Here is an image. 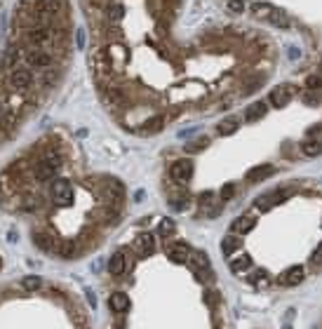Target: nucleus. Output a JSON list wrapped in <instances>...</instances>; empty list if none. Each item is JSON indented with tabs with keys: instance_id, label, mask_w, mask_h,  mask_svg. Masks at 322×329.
Masks as SVG:
<instances>
[{
	"instance_id": "nucleus-1",
	"label": "nucleus",
	"mask_w": 322,
	"mask_h": 329,
	"mask_svg": "<svg viewBox=\"0 0 322 329\" xmlns=\"http://www.w3.org/2000/svg\"><path fill=\"white\" fill-rule=\"evenodd\" d=\"M61 170V160L57 153H47L45 158L36 165V176L40 179V181H50L57 176V172Z\"/></svg>"
},
{
	"instance_id": "nucleus-2",
	"label": "nucleus",
	"mask_w": 322,
	"mask_h": 329,
	"mask_svg": "<svg viewBox=\"0 0 322 329\" xmlns=\"http://www.w3.org/2000/svg\"><path fill=\"white\" fill-rule=\"evenodd\" d=\"M52 200L57 207H68L73 202V186L68 179H57L52 184Z\"/></svg>"
},
{
	"instance_id": "nucleus-3",
	"label": "nucleus",
	"mask_w": 322,
	"mask_h": 329,
	"mask_svg": "<svg viewBox=\"0 0 322 329\" xmlns=\"http://www.w3.org/2000/svg\"><path fill=\"white\" fill-rule=\"evenodd\" d=\"M193 172H195V167H193L190 160H176V162L170 165V176H172L174 181H179V184L190 181V179H193Z\"/></svg>"
},
{
	"instance_id": "nucleus-4",
	"label": "nucleus",
	"mask_w": 322,
	"mask_h": 329,
	"mask_svg": "<svg viewBox=\"0 0 322 329\" xmlns=\"http://www.w3.org/2000/svg\"><path fill=\"white\" fill-rule=\"evenodd\" d=\"M254 226H256V216H254V212H249V214H242V216H238V219L233 221L230 233H233V235H247Z\"/></svg>"
},
{
	"instance_id": "nucleus-5",
	"label": "nucleus",
	"mask_w": 322,
	"mask_h": 329,
	"mask_svg": "<svg viewBox=\"0 0 322 329\" xmlns=\"http://www.w3.org/2000/svg\"><path fill=\"white\" fill-rule=\"evenodd\" d=\"M303 277H306L303 266H292V268H287V271L278 277V282L284 285V287H294V285H301V282H303Z\"/></svg>"
},
{
	"instance_id": "nucleus-6",
	"label": "nucleus",
	"mask_w": 322,
	"mask_h": 329,
	"mask_svg": "<svg viewBox=\"0 0 322 329\" xmlns=\"http://www.w3.org/2000/svg\"><path fill=\"white\" fill-rule=\"evenodd\" d=\"M289 99H292V87L289 85H278L275 90H270L268 101L275 108H284V106L289 104Z\"/></svg>"
},
{
	"instance_id": "nucleus-7",
	"label": "nucleus",
	"mask_w": 322,
	"mask_h": 329,
	"mask_svg": "<svg viewBox=\"0 0 322 329\" xmlns=\"http://www.w3.org/2000/svg\"><path fill=\"white\" fill-rule=\"evenodd\" d=\"M24 57H26L28 64L36 66V68H45V66H50V61H52L50 52H45V50H40V47H36V50H28Z\"/></svg>"
},
{
	"instance_id": "nucleus-8",
	"label": "nucleus",
	"mask_w": 322,
	"mask_h": 329,
	"mask_svg": "<svg viewBox=\"0 0 322 329\" xmlns=\"http://www.w3.org/2000/svg\"><path fill=\"white\" fill-rule=\"evenodd\" d=\"M31 80H33L31 71L17 68V71H12V76H10V85H12L14 90H26V87H31Z\"/></svg>"
},
{
	"instance_id": "nucleus-9",
	"label": "nucleus",
	"mask_w": 322,
	"mask_h": 329,
	"mask_svg": "<svg viewBox=\"0 0 322 329\" xmlns=\"http://www.w3.org/2000/svg\"><path fill=\"white\" fill-rule=\"evenodd\" d=\"M240 127V118L238 116H228V118H224L219 125H216V132H219V136H230V134H235Z\"/></svg>"
},
{
	"instance_id": "nucleus-10",
	"label": "nucleus",
	"mask_w": 322,
	"mask_h": 329,
	"mask_svg": "<svg viewBox=\"0 0 322 329\" xmlns=\"http://www.w3.org/2000/svg\"><path fill=\"white\" fill-rule=\"evenodd\" d=\"M273 172H275L273 165H259V167H254V170L247 172V181H249V184H259V181L268 179Z\"/></svg>"
},
{
	"instance_id": "nucleus-11",
	"label": "nucleus",
	"mask_w": 322,
	"mask_h": 329,
	"mask_svg": "<svg viewBox=\"0 0 322 329\" xmlns=\"http://www.w3.org/2000/svg\"><path fill=\"white\" fill-rule=\"evenodd\" d=\"M108 306H111L113 313H125V310L130 308V296H127L125 291H115V294H111Z\"/></svg>"
},
{
	"instance_id": "nucleus-12",
	"label": "nucleus",
	"mask_w": 322,
	"mask_h": 329,
	"mask_svg": "<svg viewBox=\"0 0 322 329\" xmlns=\"http://www.w3.org/2000/svg\"><path fill=\"white\" fill-rule=\"evenodd\" d=\"M104 193H106V197L113 202V205H118L122 197H125V188H122L120 181H115V179H111L106 184V188H104Z\"/></svg>"
},
{
	"instance_id": "nucleus-13",
	"label": "nucleus",
	"mask_w": 322,
	"mask_h": 329,
	"mask_svg": "<svg viewBox=\"0 0 322 329\" xmlns=\"http://www.w3.org/2000/svg\"><path fill=\"white\" fill-rule=\"evenodd\" d=\"M266 113H268V104H266V101H256V104H252L249 108H247L245 120H247V122H256V120L264 118Z\"/></svg>"
},
{
	"instance_id": "nucleus-14",
	"label": "nucleus",
	"mask_w": 322,
	"mask_h": 329,
	"mask_svg": "<svg viewBox=\"0 0 322 329\" xmlns=\"http://www.w3.org/2000/svg\"><path fill=\"white\" fill-rule=\"evenodd\" d=\"M125 259H127V256H125L122 252L113 254L111 261H108V273H111V275H122V273L127 271V261H125Z\"/></svg>"
},
{
	"instance_id": "nucleus-15",
	"label": "nucleus",
	"mask_w": 322,
	"mask_h": 329,
	"mask_svg": "<svg viewBox=\"0 0 322 329\" xmlns=\"http://www.w3.org/2000/svg\"><path fill=\"white\" fill-rule=\"evenodd\" d=\"M136 250H139L141 256H151L155 252V237L151 235V233H144V235L136 240Z\"/></svg>"
},
{
	"instance_id": "nucleus-16",
	"label": "nucleus",
	"mask_w": 322,
	"mask_h": 329,
	"mask_svg": "<svg viewBox=\"0 0 322 329\" xmlns=\"http://www.w3.org/2000/svg\"><path fill=\"white\" fill-rule=\"evenodd\" d=\"M188 254H190V247H188L186 242H176L174 247L170 250V259H172L174 263H186Z\"/></svg>"
},
{
	"instance_id": "nucleus-17",
	"label": "nucleus",
	"mask_w": 322,
	"mask_h": 329,
	"mask_svg": "<svg viewBox=\"0 0 322 329\" xmlns=\"http://www.w3.org/2000/svg\"><path fill=\"white\" fill-rule=\"evenodd\" d=\"M28 42L31 45H36V47H40L45 42H50V31L47 28H33L31 33H28Z\"/></svg>"
},
{
	"instance_id": "nucleus-18",
	"label": "nucleus",
	"mask_w": 322,
	"mask_h": 329,
	"mask_svg": "<svg viewBox=\"0 0 322 329\" xmlns=\"http://www.w3.org/2000/svg\"><path fill=\"white\" fill-rule=\"evenodd\" d=\"M252 268V256L249 254H240L238 259L230 261V271L233 273H242V271H249Z\"/></svg>"
},
{
	"instance_id": "nucleus-19",
	"label": "nucleus",
	"mask_w": 322,
	"mask_h": 329,
	"mask_svg": "<svg viewBox=\"0 0 322 329\" xmlns=\"http://www.w3.org/2000/svg\"><path fill=\"white\" fill-rule=\"evenodd\" d=\"M268 19H270V24H273L275 28H289V26H292V19H289V14L280 12V10H273V14H270Z\"/></svg>"
},
{
	"instance_id": "nucleus-20",
	"label": "nucleus",
	"mask_w": 322,
	"mask_h": 329,
	"mask_svg": "<svg viewBox=\"0 0 322 329\" xmlns=\"http://www.w3.org/2000/svg\"><path fill=\"white\" fill-rule=\"evenodd\" d=\"M242 240H238L235 235H226L224 237V242H221V252L226 254V256H230V254H235V252L240 250Z\"/></svg>"
},
{
	"instance_id": "nucleus-21",
	"label": "nucleus",
	"mask_w": 322,
	"mask_h": 329,
	"mask_svg": "<svg viewBox=\"0 0 322 329\" xmlns=\"http://www.w3.org/2000/svg\"><path fill=\"white\" fill-rule=\"evenodd\" d=\"M301 153L303 155H308V158H318L322 153V144L318 141V139H313V141H303L301 144Z\"/></svg>"
},
{
	"instance_id": "nucleus-22",
	"label": "nucleus",
	"mask_w": 322,
	"mask_h": 329,
	"mask_svg": "<svg viewBox=\"0 0 322 329\" xmlns=\"http://www.w3.org/2000/svg\"><path fill=\"white\" fill-rule=\"evenodd\" d=\"M33 242L40 247L42 252H52L54 250V242L50 235H45V233H33Z\"/></svg>"
},
{
	"instance_id": "nucleus-23",
	"label": "nucleus",
	"mask_w": 322,
	"mask_h": 329,
	"mask_svg": "<svg viewBox=\"0 0 322 329\" xmlns=\"http://www.w3.org/2000/svg\"><path fill=\"white\" fill-rule=\"evenodd\" d=\"M106 14H108V19H111V21H120L122 17H125V5H120V2H111V5H108V10H106Z\"/></svg>"
},
{
	"instance_id": "nucleus-24",
	"label": "nucleus",
	"mask_w": 322,
	"mask_h": 329,
	"mask_svg": "<svg viewBox=\"0 0 322 329\" xmlns=\"http://www.w3.org/2000/svg\"><path fill=\"white\" fill-rule=\"evenodd\" d=\"M273 205H278V202H275V193H266V195H261L256 200V207L261 212H268Z\"/></svg>"
},
{
	"instance_id": "nucleus-25",
	"label": "nucleus",
	"mask_w": 322,
	"mask_h": 329,
	"mask_svg": "<svg viewBox=\"0 0 322 329\" xmlns=\"http://www.w3.org/2000/svg\"><path fill=\"white\" fill-rule=\"evenodd\" d=\"M174 231H176V224L172 221V219H162L160 224H158V235H162V237L172 235Z\"/></svg>"
},
{
	"instance_id": "nucleus-26",
	"label": "nucleus",
	"mask_w": 322,
	"mask_h": 329,
	"mask_svg": "<svg viewBox=\"0 0 322 329\" xmlns=\"http://www.w3.org/2000/svg\"><path fill=\"white\" fill-rule=\"evenodd\" d=\"M252 12H254L256 17H270V14H273V5H270V2H254V5H252Z\"/></svg>"
},
{
	"instance_id": "nucleus-27",
	"label": "nucleus",
	"mask_w": 322,
	"mask_h": 329,
	"mask_svg": "<svg viewBox=\"0 0 322 329\" xmlns=\"http://www.w3.org/2000/svg\"><path fill=\"white\" fill-rule=\"evenodd\" d=\"M162 125H165V118H162V116H153L151 120H146V122H144V130H146V132H158Z\"/></svg>"
},
{
	"instance_id": "nucleus-28",
	"label": "nucleus",
	"mask_w": 322,
	"mask_h": 329,
	"mask_svg": "<svg viewBox=\"0 0 322 329\" xmlns=\"http://www.w3.org/2000/svg\"><path fill=\"white\" fill-rule=\"evenodd\" d=\"M207 144H209V139H207V136H200V139L190 141V144L186 146V151L188 153H198V151H202V148H207Z\"/></svg>"
},
{
	"instance_id": "nucleus-29",
	"label": "nucleus",
	"mask_w": 322,
	"mask_h": 329,
	"mask_svg": "<svg viewBox=\"0 0 322 329\" xmlns=\"http://www.w3.org/2000/svg\"><path fill=\"white\" fill-rule=\"evenodd\" d=\"M59 7H61V2H59V0H40V10L42 12L57 14L59 12Z\"/></svg>"
},
{
	"instance_id": "nucleus-30",
	"label": "nucleus",
	"mask_w": 322,
	"mask_h": 329,
	"mask_svg": "<svg viewBox=\"0 0 322 329\" xmlns=\"http://www.w3.org/2000/svg\"><path fill=\"white\" fill-rule=\"evenodd\" d=\"M73 254H76V245H73L71 240L61 242V247H59V256H61V259H71Z\"/></svg>"
},
{
	"instance_id": "nucleus-31",
	"label": "nucleus",
	"mask_w": 322,
	"mask_h": 329,
	"mask_svg": "<svg viewBox=\"0 0 322 329\" xmlns=\"http://www.w3.org/2000/svg\"><path fill=\"white\" fill-rule=\"evenodd\" d=\"M24 290H28V291H33V290H40V285H42V280L38 275H31V277H24Z\"/></svg>"
},
{
	"instance_id": "nucleus-32",
	"label": "nucleus",
	"mask_w": 322,
	"mask_h": 329,
	"mask_svg": "<svg viewBox=\"0 0 322 329\" xmlns=\"http://www.w3.org/2000/svg\"><path fill=\"white\" fill-rule=\"evenodd\" d=\"M226 5H228V10L233 14H242L245 7H247V0H226Z\"/></svg>"
},
{
	"instance_id": "nucleus-33",
	"label": "nucleus",
	"mask_w": 322,
	"mask_h": 329,
	"mask_svg": "<svg viewBox=\"0 0 322 329\" xmlns=\"http://www.w3.org/2000/svg\"><path fill=\"white\" fill-rule=\"evenodd\" d=\"M17 61H19V50H17V47H10V50L5 52V59H2V64H5V66H14Z\"/></svg>"
},
{
	"instance_id": "nucleus-34",
	"label": "nucleus",
	"mask_w": 322,
	"mask_h": 329,
	"mask_svg": "<svg viewBox=\"0 0 322 329\" xmlns=\"http://www.w3.org/2000/svg\"><path fill=\"white\" fill-rule=\"evenodd\" d=\"M233 195H235V184H226L221 188V193H219V200H221V202H228Z\"/></svg>"
},
{
	"instance_id": "nucleus-35",
	"label": "nucleus",
	"mask_w": 322,
	"mask_h": 329,
	"mask_svg": "<svg viewBox=\"0 0 322 329\" xmlns=\"http://www.w3.org/2000/svg\"><path fill=\"white\" fill-rule=\"evenodd\" d=\"M310 263L313 266H322V242L313 250V256H310Z\"/></svg>"
},
{
	"instance_id": "nucleus-36",
	"label": "nucleus",
	"mask_w": 322,
	"mask_h": 329,
	"mask_svg": "<svg viewBox=\"0 0 322 329\" xmlns=\"http://www.w3.org/2000/svg\"><path fill=\"white\" fill-rule=\"evenodd\" d=\"M104 99H106L108 104H115V101H120V99H122V94L118 92V90H108V92H106V97H104Z\"/></svg>"
},
{
	"instance_id": "nucleus-37",
	"label": "nucleus",
	"mask_w": 322,
	"mask_h": 329,
	"mask_svg": "<svg viewBox=\"0 0 322 329\" xmlns=\"http://www.w3.org/2000/svg\"><path fill=\"white\" fill-rule=\"evenodd\" d=\"M299 57H301V50H299V47H287V59H289V61H296Z\"/></svg>"
},
{
	"instance_id": "nucleus-38",
	"label": "nucleus",
	"mask_w": 322,
	"mask_h": 329,
	"mask_svg": "<svg viewBox=\"0 0 322 329\" xmlns=\"http://www.w3.org/2000/svg\"><path fill=\"white\" fill-rule=\"evenodd\" d=\"M264 277H268V273H266V271H264V268H259V271H256V273H252V277H249V280H252V282H261V280H264Z\"/></svg>"
},
{
	"instance_id": "nucleus-39",
	"label": "nucleus",
	"mask_w": 322,
	"mask_h": 329,
	"mask_svg": "<svg viewBox=\"0 0 322 329\" xmlns=\"http://www.w3.org/2000/svg\"><path fill=\"white\" fill-rule=\"evenodd\" d=\"M76 40H78V47H80V50H85V31H82V28H78Z\"/></svg>"
},
{
	"instance_id": "nucleus-40",
	"label": "nucleus",
	"mask_w": 322,
	"mask_h": 329,
	"mask_svg": "<svg viewBox=\"0 0 322 329\" xmlns=\"http://www.w3.org/2000/svg\"><path fill=\"white\" fill-rule=\"evenodd\" d=\"M188 205H186V200H174L172 202V210H176V212H184Z\"/></svg>"
},
{
	"instance_id": "nucleus-41",
	"label": "nucleus",
	"mask_w": 322,
	"mask_h": 329,
	"mask_svg": "<svg viewBox=\"0 0 322 329\" xmlns=\"http://www.w3.org/2000/svg\"><path fill=\"white\" fill-rule=\"evenodd\" d=\"M308 87H322V78H320V76H310V78H308Z\"/></svg>"
},
{
	"instance_id": "nucleus-42",
	"label": "nucleus",
	"mask_w": 322,
	"mask_h": 329,
	"mask_svg": "<svg viewBox=\"0 0 322 329\" xmlns=\"http://www.w3.org/2000/svg\"><path fill=\"white\" fill-rule=\"evenodd\" d=\"M308 134H310V136H322V125H318L315 130H310Z\"/></svg>"
},
{
	"instance_id": "nucleus-43",
	"label": "nucleus",
	"mask_w": 322,
	"mask_h": 329,
	"mask_svg": "<svg viewBox=\"0 0 322 329\" xmlns=\"http://www.w3.org/2000/svg\"><path fill=\"white\" fill-rule=\"evenodd\" d=\"M144 197H146V193H144V191H136V193H134V200H136V202H141Z\"/></svg>"
},
{
	"instance_id": "nucleus-44",
	"label": "nucleus",
	"mask_w": 322,
	"mask_h": 329,
	"mask_svg": "<svg viewBox=\"0 0 322 329\" xmlns=\"http://www.w3.org/2000/svg\"><path fill=\"white\" fill-rule=\"evenodd\" d=\"M320 73H322V61H320Z\"/></svg>"
},
{
	"instance_id": "nucleus-45",
	"label": "nucleus",
	"mask_w": 322,
	"mask_h": 329,
	"mask_svg": "<svg viewBox=\"0 0 322 329\" xmlns=\"http://www.w3.org/2000/svg\"><path fill=\"white\" fill-rule=\"evenodd\" d=\"M284 329H292V327H284Z\"/></svg>"
}]
</instances>
